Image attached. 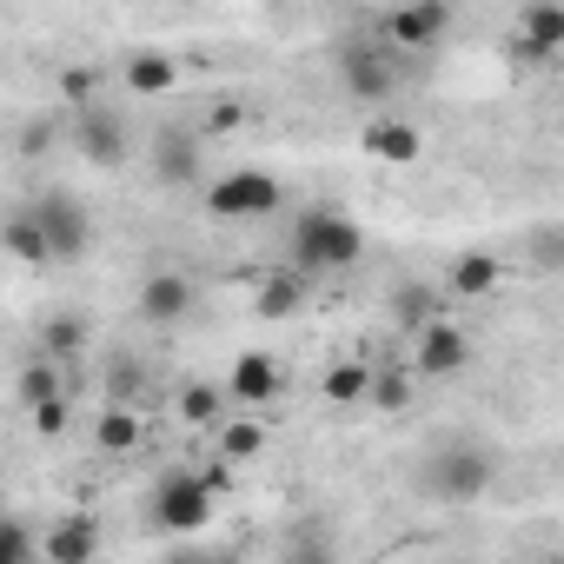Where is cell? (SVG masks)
I'll use <instances>...</instances> for the list:
<instances>
[{"mask_svg":"<svg viewBox=\"0 0 564 564\" xmlns=\"http://www.w3.org/2000/svg\"><path fill=\"white\" fill-rule=\"evenodd\" d=\"M199 199H206L213 219H265V213L286 206V186H279L272 173H259V166H232V173H219Z\"/></svg>","mask_w":564,"mask_h":564,"instance_id":"3957f363","label":"cell"},{"mask_svg":"<svg viewBox=\"0 0 564 564\" xmlns=\"http://www.w3.org/2000/svg\"><path fill=\"white\" fill-rule=\"evenodd\" d=\"M147 524H153V531H173V538H193V531L213 524V498L199 491V478H193L186 465H173V471L153 478V491H147Z\"/></svg>","mask_w":564,"mask_h":564,"instance_id":"7a4b0ae2","label":"cell"},{"mask_svg":"<svg viewBox=\"0 0 564 564\" xmlns=\"http://www.w3.org/2000/svg\"><path fill=\"white\" fill-rule=\"evenodd\" d=\"M193 306H199V286H193V272H180V265H153L147 279H140V300H133V313L147 319V326H186L193 319Z\"/></svg>","mask_w":564,"mask_h":564,"instance_id":"8992f818","label":"cell"},{"mask_svg":"<svg viewBox=\"0 0 564 564\" xmlns=\"http://www.w3.org/2000/svg\"><path fill=\"white\" fill-rule=\"evenodd\" d=\"M153 173H160L166 186H193V180H199V133H193V127H166V133L153 140Z\"/></svg>","mask_w":564,"mask_h":564,"instance_id":"5bb4252c","label":"cell"},{"mask_svg":"<svg viewBox=\"0 0 564 564\" xmlns=\"http://www.w3.org/2000/svg\"><path fill=\"white\" fill-rule=\"evenodd\" d=\"M372 359H333L326 366V379H319V392L333 399V405H366L372 399Z\"/></svg>","mask_w":564,"mask_h":564,"instance_id":"44dd1931","label":"cell"},{"mask_svg":"<svg viewBox=\"0 0 564 564\" xmlns=\"http://www.w3.org/2000/svg\"><path fill=\"white\" fill-rule=\"evenodd\" d=\"M28 213H34V226L47 232L54 265H61V259H80V252L94 246V219H87V206H80L74 193H34Z\"/></svg>","mask_w":564,"mask_h":564,"instance_id":"5b68a950","label":"cell"},{"mask_svg":"<svg viewBox=\"0 0 564 564\" xmlns=\"http://www.w3.org/2000/svg\"><path fill=\"white\" fill-rule=\"evenodd\" d=\"M366 153L386 160V166H412V160L425 153V140H419L412 120H372V127H366Z\"/></svg>","mask_w":564,"mask_h":564,"instance_id":"d6986e66","label":"cell"},{"mask_svg":"<svg viewBox=\"0 0 564 564\" xmlns=\"http://www.w3.org/2000/svg\"><path fill=\"white\" fill-rule=\"evenodd\" d=\"M300 306H306V279H300L293 265H279V272L259 279V293H252V313H259V319H286V313H300Z\"/></svg>","mask_w":564,"mask_h":564,"instance_id":"ffe728a7","label":"cell"},{"mask_svg":"<svg viewBox=\"0 0 564 564\" xmlns=\"http://www.w3.org/2000/svg\"><path fill=\"white\" fill-rule=\"evenodd\" d=\"M366 252V232L339 213V206H306L300 226H293V272L313 279V272H346L359 265Z\"/></svg>","mask_w":564,"mask_h":564,"instance_id":"6da1fadb","label":"cell"},{"mask_svg":"<svg viewBox=\"0 0 564 564\" xmlns=\"http://www.w3.org/2000/svg\"><path fill=\"white\" fill-rule=\"evenodd\" d=\"M74 425V412H67V399H47V405H34V432L41 438H61Z\"/></svg>","mask_w":564,"mask_h":564,"instance_id":"f546056e","label":"cell"},{"mask_svg":"<svg viewBox=\"0 0 564 564\" xmlns=\"http://www.w3.org/2000/svg\"><path fill=\"white\" fill-rule=\"evenodd\" d=\"M0 252L21 259V265H34V272H47V265H54L47 232L34 226V213H28V206H8V213H0Z\"/></svg>","mask_w":564,"mask_h":564,"instance_id":"9a60e30c","label":"cell"},{"mask_svg":"<svg viewBox=\"0 0 564 564\" xmlns=\"http://www.w3.org/2000/svg\"><path fill=\"white\" fill-rule=\"evenodd\" d=\"M372 405H379V412H405V405H412V379H405V366L372 372Z\"/></svg>","mask_w":564,"mask_h":564,"instance_id":"4316f807","label":"cell"},{"mask_svg":"<svg viewBox=\"0 0 564 564\" xmlns=\"http://www.w3.org/2000/svg\"><path fill=\"white\" fill-rule=\"evenodd\" d=\"M41 557L47 564H94L100 557V518L94 511H61L41 531Z\"/></svg>","mask_w":564,"mask_h":564,"instance_id":"7c38bea8","label":"cell"},{"mask_svg":"<svg viewBox=\"0 0 564 564\" xmlns=\"http://www.w3.org/2000/svg\"><path fill=\"white\" fill-rule=\"evenodd\" d=\"M498 279H505V259H498V252H458L452 272H445V293L485 300V293H498Z\"/></svg>","mask_w":564,"mask_h":564,"instance_id":"ac0fdd59","label":"cell"},{"mask_svg":"<svg viewBox=\"0 0 564 564\" xmlns=\"http://www.w3.org/2000/svg\"><path fill=\"white\" fill-rule=\"evenodd\" d=\"M61 100H67L74 113L100 107V67H94V61H74V67H61Z\"/></svg>","mask_w":564,"mask_h":564,"instance_id":"d4e9b609","label":"cell"},{"mask_svg":"<svg viewBox=\"0 0 564 564\" xmlns=\"http://www.w3.org/2000/svg\"><path fill=\"white\" fill-rule=\"evenodd\" d=\"M80 352H87V319L80 313H54L41 326V359L61 366V359H80Z\"/></svg>","mask_w":564,"mask_h":564,"instance_id":"7402d4cb","label":"cell"},{"mask_svg":"<svg viewBox=\"0 0 564 564\" xmlns=\"http://www.w3.org/2000/svg\"><path fill=\"white\" fill-rule=\"evenodd\" d=\"M34 531L21 524V518H8V511H0V564H34Z\"/></svg>","mask_w":564,"mask_h":564,"instance_id":"83f0119b","label":"cell"},{"mask_svg":"<svg viewBox=\"0 0 564 564\" xmlns=\"http://www.w3.org/2000/svg\"><path fill=\"white\" fill-rule=\"evenodd\" d=\"M14 392H21V405H28V412H34V405H47V399H61V366H47V359L21 366Z\"/></svg>","mask_w":564,"mask_h":564,"instance_id":"484cf974","label":"cell"},{"mask_svg":"<svg viewBox=\"0 0 564 564\" xmlns=\"http://www.w3.org/2000/svg\"><path fill=\"white\" fill-rule=\"evenodd\" d=\"M246 120H252V107H246V100H213V107H206V120H199V133H239Z\"/></svg>","mask_w":564,"mask_h":564,"instance_id":"f1b7e54d","label":"cell"},{"mask_svg":"<svg viewBox=\"0 0 564 564\" xmlns=\"http://www.w3.org/2000/svg\"><path fill=\"white\" fill-rule=\"evenodd\" d=\"M265 452V425L246 412V419H219V465H252Z\"/></svg>","mask_w":564,"mask_h":564,"instance_id":"603a6c76","label":"cell"},{"mask_svg":"<svg viewBox=\"0 0 564 564\" xmlns=\"http://www.w3.org/2000/svg\"><path fill=\"white\" fill-rule=\"evenodd\" d=\"M491 478H498V465H491V452H478V445H445V452L425 465V491L445 498V505H471V498H485Z\"/></svg>","mask_w":564,"mask_h":564,"instance_id":"277c9868","label":"cell"},{"mask_svg":"<svg viewBox=\"0 0 564 564\" xmlns=\"http://www.w3.org/2000/svg\"><path fill=\"white\" fill-rule=\"evenodd\" d=\"M47 140H54V133H47V127H28V133H21V153H41V147H47Z\"/></svg>","mask_w":564,"mask_h":564,"instance_id":"1f68e13d","label":"cell"},{"mask_svg":"<svg viewBox=\"0 0 564 564\" xmlns=\"http://www.w3.org/2000/svg\"><path fill=\"white\" fill-rule=\"evenodd\" d=\"M465 366H471V339L458 333V319H425V326L412 333V372H419V379L445 386V379H458Z\"/></svg>","mask_w":564,"mask_h":564,"instance_id":"ba28073f","label":"cell"},{"mask_svg":"<svg viewBox=\"0 0 564 564\" xmlns=\"http://www.w3.org/2000/svg\"><path fill=\"white\" fill-rule=\"evenodd\" d=\"M279 386H286V372H279V359H272V352H239L219 392H226V399H239L246 412H259V405H272V399H279Z\"/></svg>","mask_w":564,"mask_h":564,"instance_id":"4fadbf2b","label":"cell"},{"mask_svg":"<svg viewBox=\"0 0 564 564\" xmlns=\"http://www.w3.org/2000/svg\"><path fill=\"white\" fill-rule=\"evenodd\" d=\"M180 419H186V425H206V432H219V419H226V392H219V386H206V379L180 386Z\"/></svg>","mask_w":564,"mask_h":564,"instance_id":"cb8c5ba5","label":"cell"},{"mask_svg":"<svg viewBox=\"0 0 564 564\" xmlns=\"http://www.w3.org/2000/svg\"><path fill=\"white\" fill-rule=\"evenodd\" d=\"M505 54H511V61H524V67L557 61V54H564V8H551V0H531V8H518Z\"/></svg>","mask_w":564,"mask_h":564,"instance_id":"30bf717a","label":"cell"},{"mask_svg":"<svg viewBox=\"0 0 564 564\" xmlns=\"http://www.w3.org/2000/svg\"><path fill=\"white\" fill-rule=\"evenodd\" d=\"M74 147H80V160L100 166V173H113V166L133 160V133H127V120H120L113 107H87V113H74Z\"/></svg>","mask_w":564,"mask_h":564,"instance_id":"8fae6325","label":"cell"},{"mask_svg":"<svg viewBox=\"0 0 564 564\" xmlns=\"http://www.w3.org/2000/svg\"><path fill=\"white\" fill-rule=\"evenodd\" d=\"M452 34V8H438V0H419V8H392L379 21V47L386 54H425Z\"/></svg>","mask_w":564,"mask_h":564,"instance_id":"9c48e42d","label":"cell"},{"mask_svg":"<svg viewBox=\"0 0 564 564\" xmlns=\"http://www.w3.org/2000/svg\"><path fill=\"white\" fill-rule=\"evenodd\" d=\"M339 87L359 100V107H379L399 94V54H386L379 41H359L339 54Z\"/></svg>","mask_w":564,"mask_h":564,"instance_id":"52a82bcc","label":"cell"},{"mask_svg":"<svg viewBox=\"0 0 564 564\" xmlns=\"http://www.w3.org/2000/svg\"><path fill=\"white\" fill-rule=\"evenodd\" d=\"M94 445H100L107 458H133V452L147 445V412H133V405H107V412L94 419Z\"/></svg>","mask_w":564,"mask_h":564,"instance_id":"e0dca14e","label":"cell"},{"mask_svg":"<svg viewBox=\"0 0 564 564\" xmlns=\"http://www.w3.org/2000/svg\"><path fill=\"white\" fill-rule=\"evenodd\" d=\"M193 478H199V491H206V498H226V491L239 485V478H232V465H219V458H213V465H199Z\"/></svg>","mask_w":564,"mask_h":564,"instance_id":"4dcf8cb0","label":"cell"},{"mask_svg":"<svg viewBox=\"0 0 564 564\" xmlns=\"http://www.w3.org/2000/svg\"><path fill=\"white\" fill-rule=\"evenodd\" d=\"M120 80H127V94L160 100V94H173V87H180V61H173V54H160V47H140V54H127Z\"/></svg>","mask_w":564,"mask_h":564,"instance_id":"2e32d148","label":"cell"}]
</instances>
